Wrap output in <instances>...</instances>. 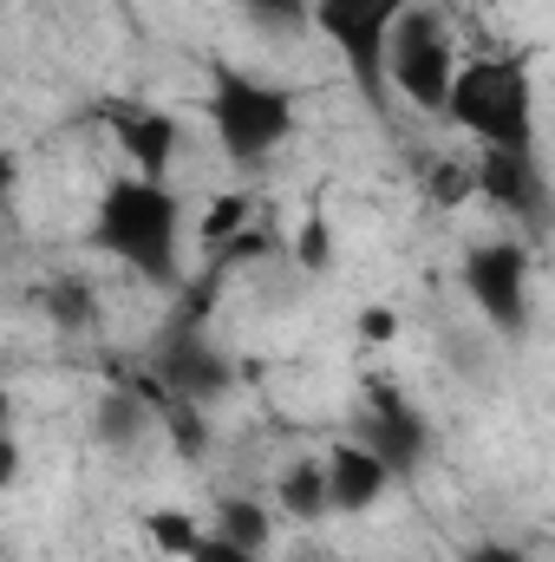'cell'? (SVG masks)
<instances>
[{"mask_svg": "<svg viewBox=\"0 0 555 562\" xmlns=\"http://www.w3.org/2000/svg\"><path fill=\"white\" fill-rule=\"evenodd\" d=\"M92 249L125 262L144 281H177L183 269V203L170 183L150 177H112L92 210Z\"/></svg>", "mask_w": 555, "mask_h": 562, "instance_id": "obj_1", "label": "cell"}, {"mask_svg": "<svg viewBox=\"0 0 555 562\" xmlns=\"http://www.w3.org/2000/svg\"><path fill=\"white\" fill-rule=\"evenodd\" d=\"M451 72H457V40L444 26V13L431 0L406 7L386 33V59H380V79H386V99L399 92L418 112H444V92H451Z\"/></svg>", "mask_w": 555, "mask_h": 562, "instance_id": "obj_4", "label": "cell"}, {"mask_svg": "<svg viewBox=\"0 0 555 562\" xmlns=\"http://www.w3.org/2000/svg\"><path fill=\"white\" fill-rule=\"evenodd\" d=\"M471 177H477V196L497 203L510 223H543L550 216V177H543L536 150H497V144H484L477 164H471Z\"/></svg>", "mask_w": 555, "mask_h": 562, "instance_id": "obj_8", "label": "cell"}, {"mask_svg": "<svg viewBox=\"0 0 555 562\" xmlns=\"http://www.w3.org/2000/svg\"><path fill=\"white\" fill-rule=\"evenodd\" d=\"M13 183H20V157L0 150V223H7V203H13Z\"/></svg>", "mask_w": 555, "mask_h": 562, "instance_id": "obj_26", "label": "cell"}, {"mask_svg": "<svg viewBox=\"0 0 555 562\" xmlns=\"http://www.w3.org/2000/svg\"><path fill=\"white\" fill-rule=\"evenodd\" d=\"M275 510L281 517H294V524H320V517H333V510H327V471H320V458H294V464H281Z\"/></svg>", "mask_w": 555, "mask_h": 562, "instance_id": "obj_14", "label": "cell"}, {"mask_svg": "<svg viewBox=\"0 0 555 562\" xmlns=\"http://www.w3.org/2000/svg\"><path fill=\"white\" fill-rule=\"evenodd\" d=\"M13 477H20V445L13 431H0V491H13Z\"/></svg>", "mask_w": 555, "mask_h": 562, "instance_id": "obj_25", "label": "cell"}, {"mask_svg": "<svg viewBox=\"0 0 555 562\" xmlns=\"http://www.w3.org/2000/svg\"><path fill=\"white\" fill-rule=\"evenodd\" d=\"M393 477H412L418 464L431 458V425L412 400L399 393V380H366V419L353 431Z\"/></svg>", "mask_w": 555, "mask_h": 562, "instance_id": "obj_7", "label": "cell"}, {"mask_svg": "<svg viewBox=\"0 0 555 562\" xmlns=\"http://www.w3.org/2000/svg\"><path fill=\"white\" fill-rule=\"evenodd\" d=\"M157 380H163L170 400L216 406V400L236 386V360H229L223 347H209V334H177V327H170V340H163V353H157Z\"/></svg>", "mask_w": 555, "mask_h": 562, "instance_id": "obj_10", "label": "cell"}, {"mask_svg": "<svg viewBox=\"0 0 555 562\" xmlns=\"http://www.w3.org/2000/svg\"><path fill=\"white\" fill-rule=\"evenodd\" d=\"M105 125H112L118 150L132 157V177H150V183L170 177V164L183 150V119L177 112L144 105V99H118V105H105Z\"/></svg>", "mask_w": 555, "mask_h": 562, "instance_id": "obj_9", "label": "cell"}, {"mask_svg": "<svg viewBox=\"0 0 555 562\" xmlns=\"http://www.w3.org/2000/svg\"><path fill=\"white\" fill-rule=\"evenodd\" d=\"M150 425H157V413L144 406L125 380H118V386H105V393L92 400V438H99L105 451H138Z\"/></svg>", "mask_w": 555, "mask_h": 562, "instance_id": "obj_12", "label": "cell"}, {"mask_svg": "<svg viewBox=\"0 0 555 562\" xmlns=\"http://www.w3.org/2000/svg\"><path fill=\"white\" fill-rule=\"evenodd\" d=\"M320 471H327V510H333V517H366V510L393 491V471H386L360 438H340V445L320 458Z\"/></svg>", "mask_w": 555, "mask_h": 562, "instance_id": "obj_11", "label": "cell"}, {"mask_svg": "<svg viewBox=\"0 0 555 562\" xmlns=\"http://www.w3.org/2000/svg\"><path fill=\"white\" fill-rule=\"evenodd\" d=\"M530 249L517 243V236H484V243H471L464 249V262H457V281H464V294H471V307L503 334V340H517L523 327H530Z\"/></svg>", "mask_w": 555, "mask_h": 562, "instance_id": "obj_6", "label": "cell"}, {"mask_svg": "<svg viewBox=\"0 0 555 562\" xmlns=\"http://www.w3.org/2000/svg\"><path fill=\"white\" fill-rule=\"evenodd\" d=\"M294 262H301V269H327V262H333V236H327L320 216L301 223V236H294Z\"/></svg>", "mask_w": 555, "mask_h": 562, "instance_id": "obj_20", "label": "cell"}, {"mask_svg": "<svg viewBox=\"0 0 555 562\" xmlns=\"http://www.w3.org/2000/svg\"><path fill=\"white\" fill-rule=\"evenodd\" d=\"M262 26H307V0H242Z\"/></svg>", "mask_w": 555, "mask_h": 562, "instance_id": "obj_22", "label": "cell"}, {"mask_svg": "<svg viewBox=\"0 0 555 562\" xmlns=\"http://www.w3.org/2000/svg\"><path fill=\"white\" fill-rule=\"evenodd\" d=\"M353 334H360L366 347H393V340H399V307H360Z\"/></svg>", "mask_w": 555, "mask_h": 562, "instance_id": "obj_21", "label": "cell"}, {"mask_svg": "<svg viewBox=\"0 0 555 562\" xmlns=\"http://www.w3.org/2000/svg\"><path fill=\"white\" fill-rule=\"evenodd\" d=\"M424 196H431L438 210H464V203L477 196V177H471V164H464V157H438V164L424 170Z\"/></svg>", "mask_w": 555, "mask_h": 562, "instance_id": "obj_18", "label": "cell"}, {"mask_svg": "<svg viewBox=\"0 0 555 562\" xmlns=\"http://www.w3.org/2000/svg\"><path fill=\"white\" fill-rule=\"evenodd\" d=\"M209 530H216L223 543H236V550L262 557V550L275 543V510H269L262 497H249V491H223V497H216V517H209Z\"/></svg>", "mask_w": 555, "mask_h": 562, "instance_id": "obj_13", "label": "cell"}, {"mask_svg": "<svg viewBox=\"0 0 555 562\" xmlns=\"http://www.w3.org/2000/svg\"><path fill=\"white\" fill-rule=\"evenodd\" d=\"M0 431H13V393L0 386Z\"/></svg>", "mask_w": 555, "mask_h": 562, "instance_id": "obj_27", "label": "cell"}, {"mask_svg": "<svg viewBox=\"0 0 555 562\" xmlns=\"http://www.w3.org/2000/svg\"><path fill=\"white\" fill-rule=\"evenodd\" d=\"M203 119H209V132H216V150H223L236 170H262L281 144L294 138V125H301V99H294L287 86H275V79H256V72L216 66V72H209Z\"/></svg>", "mask_w": 555, "mask_h": 562, "instance_id": "obj_2", "label": "cell"}, {"mask_svg": "<svg viewBox=\"0 0 555 562\" xmlns=\"http://www.w3.org/2000/svg\"><path fill=\"white\" fill-rule=\"evenodd\" d=\"M157 425L170 431V451H177V458H203V451H209V406L170 400V406L157 413Z\"/></svg>", "mask_w": 555, "mask_h": 562, "instance_id": "obj_16", "label": "cell"}, {"mask_svg": "<svg viewBox=\"0 0 555 562\" xmlns=\"http://www.w3.org/2000/svg\"><path fill=\"white\" fill-rule=\"evenodd\" d=\"M464 138L497 150H536V79L530 59H471L451 72L444 112Z\"/></svg>", "mask_w": 555, "mask_h": 562, "instance_id": "obj_3", "label": "cell"}, {"mask_svg": "<svg viewBox=\"0 0 555 562\" xmlns=\"http://www.w3.org/2000/svg\"><path fill=\"white\" fill-rule=\"evenodd\" d=\"M457 562H530V557H523L517 543H503V537H484V543H471Z\"/></svg>", "mask_w": 555, "mask_h": 562, "instance_id": "obj_24", "label": "cell"}, {"mask_svg": "<svg viewBox=\"0 0 555 562\" xmlns=\"http://www.w3.org/2000/svg\"><path fill=\"white\" fill-rule=\"evenodd\" d=\"M183 562H262V557H249V550H236V543H223V537H216V530L203 524V537H196V550H190Z\"/></svg>", "mask_w": 555, "mask_h": 562, "instance_id": "obj_23", "label": "cell"}, {"mask_svg": "<svg viewBox=\"0 0 555 562\" xmlns=\"http://www.w3.org/2000/svg\"><path fill=\"white\" fill-rule=\"evenodd\" d=\"M249 216H256V196H249V190H229V196H216V203L203 210V223H196V243L223 249L229 236H242V229H249Z\"/></svg>", "mask_w": 555, "mask_h": 562, "instance_id": "obj_17", "label": "cell"}, {"mask_svg": "<svg viewBox=\"0 0 555 562\" xmlns=\"http://www.w3.org/2000/svg\"><path fill=\"white\" fill-rule=\"evenodd\" d=\"M418 7V0H307V26L347 59L353 86L366 92V105H386V79H380V59H386V33L393 20Z\"/></svg>", "mask_w": 555, "mask_h": 562, "instance_id": "obj_5", "label": "cell"}, {"mask_svg": "<svg viewBox=\"0 0 555 562\" xmlns=\"http://www.w3.org/2000/svg\"><path fill=\"white\" fill-rule=\"evenodd\" d=\"M39 314H46L59 334H92V327H99V288L86 276H53L39 288Z\"/></svg>", "mask_w": 555, "mask_h": 562, "instance_id": "obj_15", "label": "cell"}, {"mask_svg": "<svg viewBox=\"0 0 555 562\" xmlns=\"http://www.w3.org/2000/svg\"><path fill=\"white\" fill-rule=\"evenodd\" d=\"M144 537L163 550V557H190L196 550V537H203V524L190 517V510H144Z\"/></svg>", "mask_w": 555, "mask_h": 562, "instance_id": "obj_19", "label": "cell"}]
</instances>
